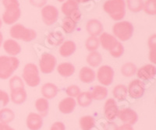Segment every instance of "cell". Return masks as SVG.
I'll list each match as a JSON object with an SVG mask.
<instances>
[{
  "instance_id": "cell-1",
  "label": "cell",
  "mask_w": 156,
  "mask_h": 130,
  "mask_svg": "<svg viewBox=\"0 0 156 130\" xmlns=\"http://www.w3.org/2000/svg\"><path fill=\"white\" fill-rule=\"evenodd\" d=\"M2 5L5 10L2 14V20L5 24H14L21 16V9L20 8L18 0H2Z\"/></svg>"
},
{
  "instance_id": "cell-2",
  "label": "cell",
  "mask_w": 156,
  "mask_h": 130,
  "mask_svg": "<svg viewBox=\"0 0 156 130\" xmlns=\"http://www.w3.org/2000/svg\"><path fill=\"white\" fill-rule=\"evenodd\" d=\"M103 9L112 20L119 21L126 14V2L124 0H107Z\"/></svg>"
},
{
  "instance_id": "cell-3",
  "label": "cell",
  "mask_w": 156,
  "mask_h": 130,
  "mask_svg": "<svg viewBox=\"0 0 156 130\" xmlns=\"http://www.w3.org/2000/svg\"><path fill=\"white\" fill-rule=\"evenodd\" d=\"M19 65V59L15 56L0 55V79H9L17 70Z\"/></svg>"
},
{
  "instance_id": "cell-4",
  "label": "cell",
  "mask_w": 156,
  "mask_h": 130,
  "mask_svg": "<svg viewBox=\"0 0 156 130\" xmlns=\"http://www.w3.org/2000/svg\"><path fill=\"white\" fill-rule=\"evenodd\" d=\"M9 34L13 39L22 40L26 42L33 41L37 37V33L35 30L27 28L20 23H16L12 26L9 30Z\"/></svg>"
},
{
  "instance_id": "cell-5",
  "label": "cell",
  "mask_w": 156,
  "mask_h": 130,
  "mask_svg": "<svg viewBox=\"0 0 156 130\" xmlns=\"http://www.w3.org/2000/svg\"><path fill=\"white\" fill-rule=\"evenodd\" d=\"M134 31L133 24L129 21H119L112 27L114 37L122 41H126L132 38Z\"/></svg>"
},
{
  "instance_id": "cell-6",
  "label": "cell",
  "mask_w": 156,
  "mask_h": 130,
  "mask_svg": "<svg viewBox=\"0 0 156 130\" xmlns=\"http://www.w3.org/2000/svg\"><path fill=\"white\" fill-rule=\"evenodd\" d=\"M22 76L23 80L30 87H36L41 82L38 67L34 63H28L24 66Z\"/></svg>"
},
{
  "instance_id": "cell-7",
  "label": "cell",
  "mask_w": 156,
  "mask_h": 130,
  "mask_svg": "<svg viewBox=\"0 0 156 130\" xmlns=\"http://www.w3.org/2000/svg\"><path fill=\"white\" fill-rule=\"evenodd\" d=\"M57 60L53 55L43 53L39 60V69L44 74H49L54 71L56 66Z\"/></svg>"
},
{
  "instance_id": "cell-8",
  "label": "cell",
  "mask_w": 156,
  "mask_h": 130,
  "mask_svg": "<svg viewBox=\"0 0 156 130\" xmlns=\"http://www.w3.org/2000/svg\"><path fill=\"white\" fill-rule=\"evenodd\" d=\"M97 79L102 86L111 85L114 79L113 69L107 65L101 66L97 72Z\"/></svg>"
},
{
  "instance_id": "cell-9",
  "label": "cell",
  "mask_w": 156,
  "mask_h": 130,
  "mask_svg": "<svg viewBox=\"0 0 156 130\" xmlns=\"http://www.w3.org/2000/svg\"><path fill=\"white\" fill-rule=\"evenodd\" d=\"M41 14L44 24L47 26H51L58 20V10L54 5H46L41 9Z\"/></svg>"
},
{
  "instance_id": "cell-10",
  "label": "cell",
  "mask_w": 156,
  "mask_h": 130,
  "mask_svg": "<svg viewBox=\"0 0 156 130\" xmlns=\"http://www.w3.org/2000/svg\"><path fill=\"white\" fill-rule=\"evenodd\" d=\"M128 94L132 98L134 99H138L141 98L144 94L145 91V87H144V83L142 82V80L139 79L133 80L129 83L127 88Z\"/></svg>"
},
{
  "instance_id": "cell-11",
  "label": "cell",
  "mask_w": 156,
  "mask_h": 130,
  "mask_svg": "<svg viewBox=\"0 0 156 130\" xmlns=\"http://www.w3.org/2000/svg\"><path fill=\"white\" fill-rule=\"evenodd\" d=\"M117 116L124 124L130 125H134L138 120V115L136 111L130 108H123L119 111Z\"/></svg>"
},
{
  "instance_id": "cell-12",
  "label": "cell",
  "mask_w": 156,
  "mask_h": 130,
  "mask_svg": "<svg viewBox=\"0 0 156 130\" xmlns=\"http://www.w3.org/2000/svg\"><path fill=\"white\" fill-rule=\"evenodd\" d=\"M104 112L107 120L109 121H113L118 115L119 109L117 107L116 101L113 98H109L105 101L104 106Z\"/></svg>"
},
{
  "instance_id": "cell-13",
  "label": "cell",
  "mask_w": 156,
  "mask_h": 130,
  "mask_svg": "<svg viewBox=\"0 0 156 130\" xmlns=\"http://www.w3.org/2000/svg\"><path fill=\"white\" fill-rule=\"evenodd\" d=\"M136 76L140 80H152L156 74V67L152 64H147L136 70Z\"/></svg>"
},
{
  "instance_id": "cell-14",
  "label": "cell",
  "mask_w": 156,
  "mask_h": 130,
  "mask_svg": "<svg viewBox=\"0 0 156 130\" xmlns=\"http://www.w3.org/2000/svg\"><path fill=\"white\" fill-rule=\"evenodd\" d=\"M98 40H99L100 45H101L103 49L108 51V52L112 50L118 42L117 39L113 35L108 34V33H101Z\"/></svg>"
},
{
  "instance_id": "cell-15",
  "label": "cell",
  "mask_w": 156,
  "mask_h": 130,
  "mask_svg": "<svg viewBox=\"0 0 156 130\" xmlns=\"http://www.w3.org/2000/svg\"><path fill=\"white\" fill-rule=\"evenodd\" d=\"M86 30H87V33L90 34V36L97 37L103 32L104 27H103L102 23L98 20L91 19L87 21V24H86Z\"/></svg>"
},
{
  "instance_id": "cell-16",
  "label": "cell",
  "mask_w": 156,
  "mask_h": 130,
  "mask_svg": "<svg viewBox=\"0 0 156 130\" xmlns=\"http://www.w3.org/2000/svg\"><path fill=\"white\" fill-rule=\"evenodd\" d=\"M26 123L30 130H39L43 125L42 117L37 113L31 112L27 115Z\"/></svg>"
},
{
  "instance_id": "cell-17",
  "label": "cell",
  "mask_w": 156,
  "mask_h": 130,
  "mask_svg": "<svg viewBox=\"0 0 156 130\" xmlns=\"http://www.w3.org/2000/svg\"><path fill=\"white\" fill-rule=\"evenodd\" d=\"M76 102L75 99L73 98H64L59 102L58 104V110L62 114H70L73 111V110L76 108Z\"/></svg>"
},
{
  "instance_id": "cell-18",
  "label": "cell",
  "mask_w": 156,
  "mask_h": 130,
  "mask_svg": "<svg viewBox=\"0 0 156 130\" xmlns=\"http://www.w3.org/2000/svg\"><path fill=\"white\" fill-rule=\"evenodd\" d=\"M41 93L44 98L48 99H53L58 93V88L55 84L52 83H46L43 84L41 89Z\"/></svg>"
},
{
  "instance_id": "cell-19",
  "label": "cell",
  "mask_w": 156,
  "mask_h": 130,
  "mask_svg": "<svg viewBox=\"0 0 156 130\" xmlns=\"http://www.w3.org/2000/svg\"><path fill=\"white\" fill-rule=\"evenodd\" d=\"M3 48L8 55L12 56L17 55L21 52V47L20 44L13 39H7L4 41Z\"/></svg>"
},
{
  "instance_id": "cell-20",
  "label": "cell",
  "mask_w": 156,
  "mask_h": 130,
  "mask_svg": "<svg viewBox=\"0 0 156 130\" xmlns=\"http://www.w3.org/2000/svg\"><path fill=\"white\" fill-rule=\"evenodd\" d=\"M96 78V73L94 70L90 67L84 66L80 70L79 73V79L82 83L84 84H90L94 82Z\"/></svg>"
},
{
  "instance_id": "cell-21",
  "label": "cell",
  "mask_w": 156,
  "mask_h": 130,
  "mask_svg": "<svg viewBox=\"0 0 156 130\" xmlns=\"http://www.w3.org/2000/svg\"><path fill=\"white\" fill-rule=\"evenodd\" d=\"M76 49V45L73 41H63L59 47L58 52L59 55L63 58H67L71 56L75 52Z\"/></svg>"
},
{
  "instance_id": "cell-22",
  "label": "cell",
  "mask_w": 156,
  "mask_h": 130,
  "mask_svg": "<svg viewBox=\"0 0 156 130\" xmlns=\"http://www.w3.org/2000/svg\"><path fill=\"white\" fill-rule=\"evenodd\" d=\"M10 91V99L12 103L16 104H21L27 100V92L24 88H20V89H16Z\"/></svg>"
},
{
  "instance_id": "cell-23",
  "label": "cell",
  "mask_w": 156,
  "mask_h": 130,
  "mask_svg": "<svg viewBox=\"0 0 156 130\" xmlns=\"http://www.w3.org/2000/svg\"><path fill=\"white\" fill-rule=\"evenodd\" d=\"M58 74L62 77H69L75 73V66L70 63H62L57 66Z\"/></svg>"
},
{
  "instance_id": "cell-24",
  "label": "cell",
  "mask_w": 156,
  "mask_h": 130,
  "mask_svg": "<svg viewBox=\"0 0 156 130\" xmlns=\"http://www.w3.org/2000/svg\"><path fill=\"white\" fill-rule=\"evenodd\" d=\"M35 108L38 111V115L42 118L45 117L48 115L49 110V104L47 99L44 98H38L35 101Z\"/></svg>"
},
{
  "instance_id": "cell-25",
  "label": "cell",
  "mask_w": 156,
  "mask_h": 130,
  "mask_svg": "<svg viewBox=\"0 0 156 130\" xmlns=\"http://www.w3.org/2000/svg\"><path fill=\"white\" fill-rule=\"evenodd\" d=\"M47 42L52 46L61 45L64 41V36L59 31H53L48 34L46 38Z\"/></svg>"
},
{
  "instance_id": "cell-26",
  "label": "cell",
  "mask_w": 156,
  "mask_h": 130,
  "mask_svg": "<svg viewBox=\"0 0 156 130\" xmlns=\"http://www.w3.org/2000/svg\"><path fill=\"white\" fill-rule=\"evenodd\" d=\"M87 63L92 68H96L99 66L102 63V56L97 51L90 52L87 56Z\"/></svg>"
},
{
  "instance_id": "cell-27",
  "label": "cell",
  "mask_w": 156,
  "mask_h": 130,
  "mask_svg": "<svg viewBox=\"0 0 156 130\" xmlns=\"http://www.w3.org/2000/svg\"><path fill=\"white\" fill-rule=\"evenodd\" d=\"M93 99L97 101L104 100L108 96V90L103 86H95L90 92Z\"/></svg>"
},
{
  "instance_id": "cell-28",
  "label": "cell",
  "mask_w": 156,
  "mask_h": 130,
  "mask_svg": "<svg viewBox=\"0 0 156 130\" xmlns=\"http://www.w3.org/2000/svg\"><path fill=\"white\" fill-rule=\"evenodd\" d=\"M93 98L91 94L89 91L80 92V94L76 97V102L80 107L86 108L88 107L90 104L92 103Z\"/></svg>"
},
{
  "instance_id": "cell-29",
  "label": "cell",
  "mask_w": 156,
  "mask_h": 130,
  "mask_svg": "<svg viewBox=\"0 0 156 130\" xmlns=\"http://www.w3.org/2000/svg\"><path fill=\"white\" fill-rule=\"evenodd\" d=\"M113 97L119 101H123L126 98L128 95V91L126 86L124 84H119L115 86L112 91Z\"/></svg>"
},
{
  "instance_id": "cell-30",
  "label": "cell",
  "mask_w": 156,
  "mask_h": 130,
  "mask_svg": "<svg viewBox=\"0 0 156 130\" xmlns=\"http://www.w3.org/2000/svg\"><path fill=\"white\" fill-rule=\"evenodd\" d=\"M15 118V114L12 110L9 108L0 109V122L9 124Z\"/></svg>"
},
{
  "instance_id": "cell-31",
  "label": "cell",
  "mask_w": 156,
  "mask_h": 130,
  "mask_svg": "<svg viewBox=\"0 0 156 130\" xmlns=\"http://www.w3.org/2000/svg\"><path fill=\"white\" fill-rule=\"evenodd\" d=\"M95 125V121L92 116L86 115L80 118V126L82 130H91Z\"/></svg>"
},
{
  "instance_id": "cell-32",
  "label": "cell",
  "mask_w": 156,
  "mask_h": 130,
  "mask_svg": "<svg viewBox=\"0 0 156 130\" xmlns=\"http://www.w3.org/2000/svg\"><path fill=\"white\" fill-rule=\"evenodd\" d=\"M136 66L133 63H126L123 64L121 67V73L122 76L126 77H131L136 73Z\"/></svg>"
},
{
  "instance_id": "cell-33",
  "label": "cell",
  "mask_w": 156,
  "mask_h": 130,
  "mask_svg": "<svg viewBox=\"0 0 156 130\" xmlns=\"http://www.w3.org/2000/svg\"><path fill=\"white\" fill-rule=\"evenodd\" d=\"M78 5H79V4L76 3L74 1H72V0H66V2L62 4L61 10H62V13H63L65 16H69L75 9H78Z\"/></svg>"
},
{
  "instance_id": "cell-34",
  "label": "cell",
  "mask_w": 156,
  "mask_h": 130,
  "mask_svg": "<svg viewBox=\"0 0 156 130\" xmlns=\"http://www.w3.org/2000/svg\"><path fill=\"white\" fill-rule=\"evenodd\" d=\"M126 6L129 11L133 13H139L143 9L144 1L143 0H126Z\"/></svg>"
},
{
  "instance_id": "cell-35",
  "label": "cell",
  "mask_w": 156,
  "mask_h": 130,
  "mask_svg": "<svg viewBox=\"0 0 156 130\" xmlns=\"http://www.w3.org/2000/svg\"><path fill=\"white\" fill-rule=\"evenodd\" d=\"M76 27V23L73 21L70 17L66 16L63 20H62V30H64V32H66V34H71L75 30Z\"/></svg>"
},
{
  "instance_id": "cell-36",
  "label": "cell",
  "mask_w": 156,
  "mask_h": 130,
  "mask_svg": "<svg viewBox=\"0 0 156 130\" xmlns=\"http://www.w3.org/2000/svg\"><path fill=\"white\" fill-rule=\"evenodd\" d=\"M100 45L99 40L97 37H93V36H90L85 42V47L86 49L89 52H94L96 51Z\"/></svg>"
},
{
  "instance_id": "cell-37",
  "label": "cell",
  "mask_w": 156,
  "mask_h": 130,
  "mask_svg": "<svg viewBox=\"0 0 156 130\" xmlns=\"http://www.w3.org/2000/svg\"><path fill=\"white\" fill-rule=\"evenodd\" d=\"M143 9L147 14L154 16L156 14V0H147L144 2Z\"/></svg>"
},
{
  "instance_id": "cell-38",
  "label": "cell",
  "mask_w": 156,
  "mask_h": 130,
  "mask_svg": "<svg viewBox=\"0 0 156 130\" xmlns=\"http://www.w3.org/2000/svg\"><path fill=\"white\" fill-rule=\"evenodd\" d=\"M9 88L10 91H13L20 88H24V84L21 78L17 76H14L9 80Z\"/></svg>"
},
{
  "instance_id": "cell-39",
  "label": "cell",
  "mask_w": 156,
  "mask_h": 130,
  "mask_svg": "<svg viewBox=\"0 0 156 130\" xmlns=\"http://www.w3.org/2000/svg\"><path fill=\"white\" fill-rule=\"evenodd\" d=\"M124 52V47L120 41H118L115 46L112 48V50L109 51L110 55L113 58H119L123 55Z\"/></svg>"
},
{
  "instance_id": "cell-40",
  "label": "cell",
  "mask_w": 156,
  "mask_h": 130,
  "mask_svg": "<svg viewBox=\"0 0 156 130\" xmlns=\"http://www.w3.org/2000/svg\"><path fill=\"white\" fill-rule=\"evenodd\" d=\"M66 94L69 97V98H76L78 95L80 94V87L76 85H70L69 86L66 90Z\"/></svg>"
},
{
  "instance_id": "cell-41",
  "label": "cell",
  "mask_w": 156,
  "mask_h": 130,
  "mask_svg": "<svg viewBox=\"0 0 156 130\" xmlns=\"http://www.w3.org/2000/svg\"><path fill=\"white\" fill-rule=\"evenodd\" d=\"M0 101L2 102L3 106L7 105L9 102V96L5 91L0 89Z\"/></svg>"
},
{
  "instance_id": "cell-42",
  "label": "cell",
  "mask_w": 156,
  "mask_h": 130,
  "mask_svg": "<svg viewBox=\"0 0 156 130\" xmlns=\"http://www.w3.org/2000/svg\"><path fill=\"white\" fill-rule=\"evenodd\" d=\"M68 17H70L71 19H72L73 21L76 22V23H77V22L80 21V19H81V13H80V9H79V8L76 9H75L73 13H71V14L69 15Z\"/></svg>"
},
{
  "instance_id": "cell-43",
  "label": "cell",
  "mask_w": 156,
  "mask_h": 130,
  "mask_svg": "<svg viewBox=\"0 0 156 130\" xmlns=\"http://www.w3.org/2000/svg\"><path fill=\"white\" fill-rule=\"evenodd\" d=\"M30 3L34 7L43 8L44 5H46L47 0H30Z\"/></svg>"
},
{
  "instance_id": "cell-44",
  "label": "cell",
  "mask_w": 156,
  "mask_h": 130,
  "mask_svg": "<svg viewBox=\"0 0 156 130\" xmlns=\"http://www.w3.org/2000/svg\"><path fill=\"white\" fill-rule=\"evenodd\" d=\"M50 130H66V127L61 121H55L52 124Z\"/></svg>"
},
{
  "instance_id": "cell-45",
  "label": "cell",
  "mask_w": 156,
  "mask_h": 130,
  "mask_svg": "<svg viewBox=\"0 0 156 130\" xmlns=\"http://www.w3.org/2000/svg\"><path fill=\"white\" fill-rule=\"evenodd\" d=\"M105 130H118V126L114 122H107L105 123Z\"/></svg>"
},
{
  "instance_id": "cell-46",
  "label": "cell",
  "mask_w": 156,
  "mask_h": 130,
  "mask_svg": "<svg viewBox=\"0 0 156 130\" xmlns=\"http://www.w3.org/2000/svg\"><path fill=\"white\" fill-rule=\"evenodd\" d=\"M118 130H133V128L132 125H127V124H123V125L118 127Z\"/></svg>"
},
{
  "instance_id": "cell-47",
  "label": "cell",
  "mask_w": 156,
  "mask_h": 130,
  "mask_svg": "<svg viewBox=\"0 0 156 130\" xmlns=\"http://www.w3.org/2000/svg\"><path fill=\"white\" fill-rule=\"evenodd\" d=\"M0 130H14L12 127L9 126L8 124L0 122Z\"/></svg>"
},
{
  "instance_id": "cell-48",
  "label": "cell",
  "mask_w": 156,
  "mask_h": 130,
  "mask_svg": "<svg viewBox=\"0 0 156 130\" xmlns=\"http://www.w3.org/2000/svg\"><path fill=\"white\" fill-rule=\"evenodd\" d=\"M2 43H3V36H2V34L0 32V47L2 46Z\"/></svg>"
},
{
  "instance_id": "cell-49",
  "label": "cell",
  "mask_w": 156,
  "mask_h": 130,
  "mask_svg": "<svg viewBox=\"0 0 156 130\" xmlns=\"http://www.w3.org/2000/svg\"><path fill=\"white\" fill-rule=\"evenodd\" d=\"M72 1H74L76 3H83V0H72Z\"/></svg>"
},
{
  "instance_id": "cell-50",
  "label": "cell",
  "mask_w": 156,
  "mask_h": 130,
  "mask_svg": "<svg viewBox=\"0 0 156 130\" xmlns=\"http://www.w3.org/2000/svg\"><path fill=\"white\" fill-rule=\"evenodd\" d=\"M2 20H1V19H0V28H1V27H2Z\"/></svg>"
},
{
  "instance_id": "cell-51",
  "label": "cell",
  "mask_w": 156,
  "mask_h": 130,
  "mask_svg": "<svg viewBox=\"0 0 156 130\" xmlns=\"http://www.w3.org/2000/svg\"><path fill=\"white\" fill-rule=\"evenodd\" d=\"M57 1H58V2H64V1H65V0H57Z\"/></svg>"
}]
</instances>
